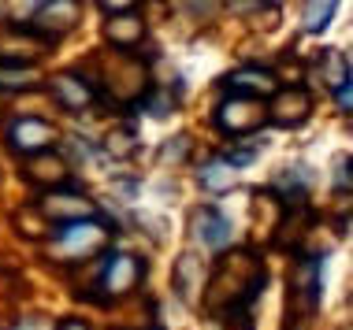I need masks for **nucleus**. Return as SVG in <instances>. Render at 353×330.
I'll return each mask as SVG.
<instances>
[{"label": "nucleus", "mask_w": 353, "mask_h": 330, "mask_svg": "<svg viewBox=\"0 0 353 330\" xmlns=\"http://www.w3.org/2000/svg\"><path fill=\"white\" fill-rule=\"evenodd\" d=\"M37 26H45L49 34H63L79 23V0H45L34 15Z\"/></svg>", "instance_id": "f257e3e1"}, {"label": "nucleus", "mask_w": 353, "mask_h": 330, "mask_svg": "<svg viewBox=\"0 0 353 330\" xmlns=\"http://www.w3.org/2000/svg\"><path fill=\"white\" fill-rule=\"evenodd\" d=\"M101 238V226L97 223H68V226H60V241L68 245L71 252H82L90 241H97Z\"/></svg>", "instance_id": "39448f33"}, {"label": "nucleus", "mask_w": 353, "mask_h": 330, "mask_svg": "<svg viewBox=\"0 0 353 330\" xmlns=\"http://www.w3.org/2000/svg\"><path fill=\"white\" fill-rule=\"evenodd\" d=\"M60 330H85V327H82V323H63Z\"/></svg>", "instance_id": "9b49d317"}, {"label": "nucleus", "mask_w": 353, "mask_h": 330, "mask_svg": "<svg viewBox=\"0 0 353 330\" xmlns=\"http://www.w3.org/2000/svg\"><path fill=\"white\" fill-rule=\"evenodd\" d=\"M101 4L108 8V12L119 15V12H127V8H134V0H101Z\"/></svg>", "instance_id": "9d476101"}, {"label": "nucleus", "mask_w": 353, "mask_h": 330, "mask_svg": "<svg viewBox=\"0 0 353 330\" xmlns=\"http://www.w3.org/2000/svg\"><path fill=\"white\" fill-rule=\"evenodd\" d=\"M231 89H250V93H275V74L268 71H234L227 78Z\"/></svg>", "instance_id": "423d86ee"}, {"label": "nucleus", "mask_w": 353, "mask_h": 330, "mask_svg": "<svg viewBox=\"0 0 353 330\" xmlns=\"http://www.w3.org/2000/svg\"><path fill=\"white\" fill-rule=\"evenodd\" d=\"M52 86H56V93H60V100H63L68 108H85V104L93 100L90 86H85V82H79V78H71V74H63V78H56Z\"/></svg>", "instance_id": "0eeeda50"}, {"label": "nucleus", "mask_w": 353, "mask_h": 330, "mask_svg": "<svg viewBox=\"0 0 353 330\" xmlns=\"http://www.w3.org/2000/svg\"><path fill=\"white\" fill-rule=\"evenodd\" d=\"M8 138H12L15 153H34V148H49L56 134L49 122H41V119H19Z\"/></svg>", "instance_id": "f03ea898"}, {"label": "nucleus", "mask_w": 353, "mask_h": 330, "mask_svg": "<svg viewBox=\"0 0 353 330\" xmlns=\"http://www.w3.org/2000/svg\"><path fill=\"white\" fill-rule=\"evenodd\" d=\"M339 0H309L305 4V30L309 34H323L331 23V15H335Z\"/></svg>", "instance_id": "6e6552de"}, {"label": "nucleus", "mask_w": 353, "mask_h": 330, "mask_svg": "<svg viewBox=\"0 0 353 330\" xmlns=\"http://www.w3.org/2000/svg\"><path fill=\"white\" fill-rule=\"evenodd\" d=\"M141 275V263L134 256H112L104 263V289L108 294H127L130 286H134V278Z\"/></svg>", "instance_id": "7ed1b4c3"}, {"label": "nucleus", "mask_w": 353, "mask_h": 330, "mask_svg": "<svg viewBox=\"0 0 353 330\" xmlns=\"http://www.w3.org/2000/svg\"><path fill=\"white\" fill-rule=\"evenodd\" d=\"M197 238L212 245V249H223L231 241V226H227V219L219 212H201L197 215Z\"/></svg>", "instance_id": "20e7f679"}, {"label": "nucleus", "mask_w": 353, "mask_h": 330, "mask_svg": "<svg viewBox=\"0 0 353 330\" xmlns=\"http://www.w3.org/2000/svg\"><path fill=\"white\" fill-rule=\"evenodd\" d=\"M339 108H342V111H350V108H353V100H350V78H342V89H339Z\"/></svg>", "instance_id": "1a4fd4ad"}]
</instances>
